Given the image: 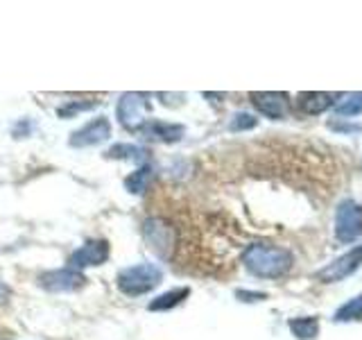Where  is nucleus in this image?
Returning <instances> with one entry per match:
<instances>
[{"label":"nucleus","instance_id":"obj_19","mask_svg":"<svg viewBox=\"0 0 362 340\" xmlns=\"http://www.w3.org/2000/svg\"><path fill=\"white\" fill-rule=\"evenodd\" d=\"M98 102H82V100H71L66 102V105H62L59 109H57V116L59 118H73L75 113L79 111H88V109H95Z\"/></svg>","mask_w":362,"mask_h":340},{"label":"nucleus","instance_id":"obj_15","mask_svg":"<svg viewBox=\"0 0 362 340\" xmlns=\"http://www.w3.org/2000/svg\"><path fill=\"white\" fill-rule=\"evenodd\" d=\"M107 159H129V162H145L147 159V150L141 145H134V143H116L113 147L107 150Z\"/></svg>","mask_w":362,"mask_h":340},{"label":"nucleus","instance_id":"obj_11","mask_svg":"<svg viewBox=\"0 0 362 340\" xmlns=\"http://www.w3.org/2000/svg\"><path fill=\"white\" fill-rule=\"evenodd\" d=\"M254 102V107L265 113L267 118H274V120H281L286 118V113L290 109V102L283 94H272V91H258V94H252L249 96Z\"/></svg>","mask_w":362,"mask_h":340},{"label":"nucleus","instance_id":"obj_14","mask_svg":"<svg viewBox=\"0 0 362 340\" xmlns=\"http://www.w3.org/2000/svg\"><path fill=\"white\" fill-rule=\"evenodd\" d=\"M152 175H154L152 166L145 164L139 170H134L132 175L124 177V188H127L129 193H134V196H139V193H145L147 186H150V181H152Z\"/></svg>","mask_w":362,"mask_h":340},{"label":"nucleus","instance_id":"obj_20","mask_svg":"<svg viewBox=\"0 0 362 340\" xmlns=\"http://www.w3.org/2000/svg\"><path fill=\"white\" fill-rule=\"evenodd\" d=\"M256 125H258V118H256V116L240 111V113H235V116L231 118L229 130H231V132H245V130H254Z\"/></svg>","mask_w":362,"mask_h":340},{"label":"nucleus","instance_id":"obj_6","mask_svg":"<svg viewBox=\"0 0 362 340\" xmlns=\"http://www.w3.org/2000/svg\"><path fill=\"white\" fill-rule=\"evenodd\" d=\"M109 259V243L105 238H90L82 247H77L68 259V268L71 270H84V268H95L102 266Z\"/></svg>","mask_w":362,"mask_h":340},{"label":"nucleus","instance_id":"obj_5","mask_svg":"<svg viewBox=\"0 0 362 340\" xmlns=\"http://www.w3.org/2000/svg\"><path fill=\"white\" fill-rule=\"evenodd\" d=\"M147 109H150V102H147V96H143V94H134V91H129V94L120 96L118 107H116V113H118V120H120L122 128H127V130H139L141 125L147 120V118H145Z\"/></svg>","mask_w":362,"mask_h":340},{"label":"nucleus","instance_id":"obj_10","mask_svg":"<svg viewBox=\"0 0 362 340\" xmlns=\"http://www.w3.org/2000/svg\"><path fill=\"white\" fill-rule=\"evenodd\" d=\"M139 132L145 136V139H152L158 143H177L184 139L186 128L179 123H165V120H145Z\"/></svg>","mask_w":362,"mask_h":340},{"label":"nucleus","instance_id":"obj_7","mask_svg":"<svg viewBox=\"0 0 362 340\" xmlns=\"http://www.w3.org/2000/svg\"><path fill=\"white\" fill-rule=\"evenodd\" d=\"M86 277L82 272L71 270V268H59L50 270L39 275V286L48 293H75L79 288H84Z\"/></svg>","mask_w":362,"mask_h":340},{"label":"nucleus","instance_id":"obj_9","mask_svg":"<svg viewBox=\"0 0 362 340\" xmlns=\"http://www.w3.org/2000/svg\"><path fill=\"white\" fill-rule=\"evenodd\" d=\"M111 136V123L102 116V118H95V120H90L86 123L84 128H79L77 132L71 134V147H93V145H100V143H105L107 139Z\"/></svg>","mask_w":362,"mask_h":340},{"label":"nucleus","instance_id":"obj_17","mask_svg":"<svg viewBox=\"0 0 362 340\" xmlns=\"http://www.w3.org/2000/svg\"><path fill=\"white\" fill-rule=\"evenodd\" d=\"M337 116H358L362 113V94H349L335 102Z\"/></svg>","mask_w":362,"mask_h":340},{"label":"nucleus","instance_id":"obj_18","mask_svg":"<svg viewBox=\"0 0 362 340\" xmlns=\"http://www.w3.org/2000/svg\"><path fill=\"white\" fill-rule=\"evenodd\" d=\"M354 320H362V295L349 300L335 313V322H354Z\"/></svg>","mask_w":362,"mask_h":340},{"label":"nucleus","instance_id":"obj_3","mask_svg":"<svg viewBox=\"0 0 362 340\" xmlns=\"http://www.w3.org/2000/svg\"><path fill=\"white\" fill-rule=\"evenodd\" d=\"M143 241L147 243V247L152 249L156 256L168 259L173 254L175 249V241H177V234H175V227L170 225L163 218H147L143 222Z\"/></svg>","mask_w":362,"mask_h":340},{"label":"nucleus","instance_id":"obj_13","mask_svg":"<svg viewBox=\"0 0 362 340\" xmlns=\"http://www.w3.org/2000/svg\"><path fill=\"white\" fill-rule=\"evenodd\" d=\"M190 295V288L188 286H179V288H173V290H168V293H163V295H158L156 300H152L150 302V309L152 313L156 311V313H161V311H170V309H175V306H179L181 302H184L186 298Z\"/></svg>","mask_w":362,"mask_h":340},{"label":"nucleus","instance_id":"obj_21","mask_svg":"<svg viewBox=\"0 0 362 340\" xmlns=\"http://www.w3.org/2000/svg\"><path fill=\"white\" fill-rule=\"evenodd\" d=\"M9 298H11V288L7 286V283L0 281V304H5Z\"/></svg>","mask_w":362,"mask_h":340},{"label":"nucleus","instance_id":"obj_8","mask_svg":"<svg viewBox=\"0 0 362 340\" xmlns=\"http://www.w3.org/2000/svg\"><path fill=\"white\" fill-rule=\"evenodd\" d=\"M362 266V245L349 249L346 254H342L339 259H335L331 266H326L324 270H320V279L324 283H335V281H342L346 279L349 275H354V272Z\"/></svg>","mask_w":362,"mask_h":340},{"label":"nucleus","instance_id":"obj_12","mask_svg":"<svg viewBox=\"0 0 362 340\" xmlns=\"http://www.w3.org/2000/svg\"><path fill=\"white\" fill-rule=\"evenodd\" d=\"M339 96L335 94H322V91H313V94H301L299 96V107L303 113H322L326 109H331L335 107V102H337Z\"/></svg>","mask_w":362,"mask_h":340},{"label":"nucleus","instance_id":"obj_2","mask_svg":"<svg viewBox=\"0 0 362 340\" xmlns=\"http://www.w3.org/2000/svg\"><path fill=\"white\" fill-rule=\"evenodd\" d=\"M161 281H163V270L156 264H136L129 268H122L116 279L118 290L127 295V298H139V295L150 293Z\"/></svg>","mask_w":362,"mask_h":340},{"label":"nucleus","instance_id":"obj_22","mask_svg":"<svg viewBox=\"0 0 362 340\" xmlns=\"http://www.w3.org/2000/svg\"><path fill=\"white\" fill-rule=\"evenodd\" d=\"M235 295H238V298H254V302L256 300H265L263 293H245V290H238ZM247 302H252V300H247Z\"/></svg>","mask_w":362,"mask_h":340},{"label":"nucleus","instance_id":"obj_16","mask_svg":"<svg viewBox=\"0 0 362 340\" xmlns=\"http://www.w3.org/2000/svg\"><path fill=\"white\" fill-rule=\"evenodd\" d=\"M288 327L299 340H313V338H317V334H320V322H317V317H294V320L288 322Z\"/></svg>","mask_w":362,"mask_h":340},{"label":"nucleus","instance_id":"obj_23","mask_svg":"<svg viewBox=\"0 0 362 340\" xmlns=\"http://www.w3.org/2000/svg\"><path fill=\"white\" fill-rule=\"evenodd\" d=\"M333 130H339V132H356L360 128H358V125H333Z\"/></svg>","mask_w":362,"mask_h":340},{"label":"nucleus","instance_id":"obj_1","mask_svg":"<svg viewBox=\"0 0 362 340\" xmlns=\"http://www.w3.org/2000/svg\"><path fill=\"white\" fill-rule=\"evenodd\" d=\"M243 264L254 277L279 279V277L288 275V272L292 270L294 256L286 247L267 245V243H254V245H249L245 249Z\"/></svg>","mask_w":362,"mask_h":340},{"label":"nucleus","instance_id":"obj_4","mask_svg":"<svg viewBox=\"0 0 362 340\" xmlns=\"http://www.w3.org/2000/svg\"><path fill=\"white\" fill-rule=\"evenodd\" d=\"M335 236L342 243H354L362 236V204L344 200L335 213Z\"/></svg>","mask_w":362,"mask_h":340}]
</instances>
